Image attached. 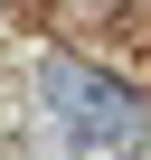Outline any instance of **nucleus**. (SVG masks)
Segmentation results:
<instances>
[{
	"label": "nucleus",
	"mask_w": 151,
	"mask_h": 160,
	"mask_svg": "<svg viewBox=\"0 0 151 160\" xmlns=\"http://www.w3.org/2000/svg\"><path fill=\"white\" fill-rule=\"evenodd\" d=\"M38 94H47V113L66 122V141H76V151H132V141H142V122H151L132 85H113V75L76 66V57H47Z\"/></svg>",
	"instance_id": "nucleus-1"
}]
</instances>
